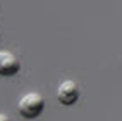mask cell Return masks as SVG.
<instances>
[{
	"instance_id": "6da1fadb",
	"label": "cell",
	"mask_w": 122,
	"mask_h": 121,
	"mask_svg": "<svg viewBox=\"0 0 122 121\" xmlns=\"http://www.w3.org/2000/svg\"><path fill=\"white\" fill-rule=\"evenodd\" d=\"M45 107V100L38 92H29L20 99L17 109L25 119L33 120L42 114Z\"/></svg>"
},
{
	"instance_id": "7a4b0ae2",
	"label": "cell",
	"mask_w": 122,
	"mask_h": 121,
	"mask_svg": "<svg viewBox=\"0 0 122 121\" xmlns=\"http://www.w3.org/2000/svg\"><path fill=\"white\" fill-rule=\"evenodd\" d=\"M79 89L75 81L66 80L57 89V99L64 106H69L75 104L79 98Z\"/></svg>"
},
{
	"instance_id": "3957f363",
	"label": "cell",
	"mask_w": 122,
	"mask_h": 121,
	"mask_svg": "<svg viewBox=\"0 0 122 121\" xmlns=\"http://www.w3.org/2000/svg\"><path fill=\"white\" fill-rule=\"evenodd\" d=\"M20 70V63L16 56L8 50H0V76L12 77Z\"/></svg>"
},
{
	"instance_id": "277c9868",
	"label": "cell",
	"mask_w": 122,
	"mask_h": 121,
	"mask_svg": "<svg viewBox=\"0 0 122 121\" xmlns=\"http://www.w3.org/2000/svg\"><path fill=\"white\" fill-rule=\"evenodd\" d=\"M0 121H10V120L6 115L0 113Z\"/></svg>"
}]
</instances>
